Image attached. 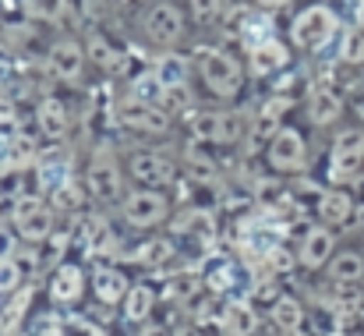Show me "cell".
Segmentation results:
<instances>
[{
	"label": "cell",
	"instance_id": "277c9868",
	"mask_svg": "<svg viewBox=\"0 0 364 336\" xmlns=\"http://www.w3.org/2000/svg\"><path fill=\"white\" fill-rule=\"evenodd\" d=\"M191 131L209 145H237L247 138V120L234 110H191Z\"/></svg>",
	"mask_w": 364,
	"mask_h": 336
},
{
	"label": "cell",
	"instance_id": "e575fe53",
	"mask_svg": "<svg viewBox=\"0 0 364 336\" xmlns=\"http://www.w3.org/2000/svg\"><path fill=\"white\" fill-rule=\"evenodd\" d=\"M265 266H269L276 276H287V273H294V269L301 266V255L290 251L287 244H272V248L265 251Z\"/></svg>",
	"mask_w": 364,
	"mask_h": 336
},
{
	"label": "cell",
	"instance_id": "f1b7e54d",
	"mask_svg": "<svg viewBox=\"0 0 364 336\" xmlns=\"http://www.w3.org/2000/svg\"><path fill=\"white\" fill-rule=\"evenodd\" d=\"M85 251L89 255H114L117 251V237L103 216H92L85 224Z\"/></svg>",
	"mask_w": 364,
	"mask_h": 336
},
{
	"label": "cell",
	"instance_id": "8fae6325",
	"mask_svg": "<svg viewBox=\"0 0 364 336\" xmlns=\"http://www.w3.org/2000/svg\"><path fill=\"white\" fill-rule=\"evenodd\" d=\"M170 216V202L166 195H159V188H138L124 199V220L131 226H156Z\"/></svg>",
	"mask_w": 364,
	"mask_h": 336
},
{
	"label": "cell",
	"instance_id": "8d00e7d4",
	"mask_svg": "<svg viewBox=\"0 0 364 336\" xmlns=\"http://www.w3.org/2000/svg\"><path fill=\"white\" fill-rule=\"evenodd\" d=\"M223 312H227V301H223L216 290H209V298H205V301H198L191 315H195V322H198V326H202V322L209 326V322H223Z\"/></svg>",
	"mask_w": 364,
	"mask_h": 336
},
{
	"label": "cell",
	"instance_id": "836d02e7",
	"mask_svg": "<svg viewBox=\"0 0 364 336\" xmlns=\"http://www.w3.org/2000/svg\"><path fill=\"white\" fill-rule=\"evenodd\" d=\"M340 61L347 68L364 64V25H354V28L343 32V39H340Z\"/></svg>",
	"mask_w": 364,
	"mask_h": 336
},
{
	"label": "cell",
	"instance_id": "5bb4252c",
	"mask_svg": "<svg viewBox=\"0 0 364 336\" xmlns=\"http://www.w3.org/2000/svg\"><path fill=\"white\" fill-rule=\"evenodd\" d=\"M247 64H251V71H255L258 78L283 75V71L290 68V43L269 36V39H262V43H255V46L247 50Z\"/></svg>",
	"mask_w": 364,
	"mask_h": 336
},
{
	"label": "cell",
	"instance_id": "1f68e13d",
	"mask_svg": "<svg viewBox=\"0 0 364 336\" xmlns=\"http://www.w3.org/2000/svg\"><path fill=\"white\" fill-rule=\"evenodd\" d=\"M25 11L32 21H46V25H57L71 14V0H25Z\"/></svg>",
	"mask_w": 364,
	"mask_h": 336
},
{
	"label": "cell",
	"instance_id": "d4e9b609",
	"mask_svg": "<svg viewBox=\"0 0 364 336\" xmlns=\"http://www.w3.org/2000/svg\"><path fill=\"white\" fill-rule=\"evenodd\" d=\"M269 319H272L276 330L297 333V330L304 326V305H301L297 298H290V294H279V298L272 301V308H269Z\"/></svg>",
	"mask_w": 364,
	"mask_h": 336
},
{
	"label": "cell",
	"instance_id": "ffe728a7",
	"mask_svg": "<svg viewBox=\"0 0 364 336\" xmlns=\"http://www.w3.org/2000/svg\"><path fill=\"white\" fill-rule=\"evenodd\" d=\"M127 290H131V280L124 276L121 269H114V266H100L96 273H92V294L100 298V305H124V298H127Z\"/></svg>",
	"mask_w": 364,
	"mask_h": 336
},
{
	"label": "cell",
	"instance_id": "f6af8a7d",
	"mask_svg": "<svg viewBox=\"0 0 364 336\" xmlns=\"http://www.w3.org/2000/svg\"><path fill=\"white\" fill-rule=\"evenodd\" d=\"M138 336H173V333H166L163 326H149V330H141Z\"/></svg>",
	"mask_w": 364,
	"mask_h": 336
},
{
	"label": "cell",
	"instance_id": "7dc6e473",
	"mask_svg": "<svg viewBox=\"0 0 364 336\" xmlns=\"http://www.w3.org/2000/svg\"><path fill=\"white\" fill-rule=\"evenodd\" d=\"M39 336H60V330H57V333H39Z\"/></svg>",
	"mask_w": 364,
	"mask_h": 336
},
{
	"label": "cell",
	"instance_id": "4fadbf2b",
	"mask_svg": "<svg viewBox=\"0 0 364 336\" xmlns=\"http://www.w3.org/2000/svg\"><path fill=\"white\" fill-rule=\"evenodd\" d=\"M85 50H89L92 68H100V71H103V75H110V78H127V71H131V57L124 53L117 43H110L100 28H96V32H89Z\"/></svg>",
	"mask_w": 364,
	"mask_h": 336
},
{
	"label": "cell",
	"instance_id": "9a60e30c",
	"mask_svg": "<svg viewBox=\"0 0 364 336\" xmlns=\"http://www.w3.org/2000/svg\"><path fill=\"white\" fill-rule=\"evenodd\" d=\"M71 124H75V113L60 96H43L36 103V127H39L43 138L60 142V138L71 135Z\"/></svg>",
	"mask_w": 364,
	"mask_h": 336
},
{
	"label": "cell",
	"instance_id": "d6986e66",
	"mask_svg": "<svg viewBox=\"0 0 364 336\" xmlns=\"http://www.w3.org/2000/svg\"><path fill=\"white\" fill-rule=\"evenodd\" d=\"M82 290H85V273H82V266L64 262V266L53 269V276H50V298H53L57 305H75V301L82 298Z\"/></svg>",
	"mask_w": 364,
	"mask_h": 336
},
{
	"label": "cell",
	"instance_id": "7c38bea8",
	"mask_svg": "<svg viewBox=\"0 0 364 336\" xmlns=\"http://www.w3.org/2000/svg\"><path fill=\"white\" fill-rule=\"evenodd\" d=\"M347 110V100H343V93L336 89V85H311L308 89V96H304V113H308V120L315 124V127H333L340 117Z\"/></svg>",
	"mask_w": 364,
	"mask_h": 336
},
{
	"label": "cell",
	"instance_id": "b9f144b4",
	"mask_svg": "<svg viewBox=\"0 0 364 336\" xmlns=\"http://www.w3.org/2000/svg\"><path fill=\"white\" fill-rule=\"evenodd\" d=\"M294 0H251V7L255 11H262V14H272V11H283V7H290Z\"/></svg>",
	"mask_w": 364,
	"mask_h": 336
},
{
	"label": "cell",
	"instance_id": "60d3db41",
	"mask_svg": "<svg viewBox=\"0 0 364 336\" xmlns=\"http://www.w3.org/2000/svg\"><path fill=\"white\" fill-rule=\"evenodd\" d=\"M188 7H191L198 25H213L223 14V0H188Z\"/></svg>",
	"mask_w": 364,
	"mask_h": 336
},
{
	"label": "cell",
	"instance_id": "7bdbcfd3",
	"mask_svg": "<svg viewBox=\"0 0 364 336\" xmlns=\"http://www.w3.org/2000/svg\"><path fill=\"white\" fill-rule=\"evenodd\" d=\"M11 251H14V241H11L7 226H0V258H4V255H11Z\"/></svg>",
	"mask_w": 364,
	"mask_h": 336
},
{
	"label": "cell",
	"instance_id": "d6a6232c",
	"mask_svg": "<svg viewBox=\"0 0 364 336\" xmlns=\"http://www.w3.org/2000/svg\"><path fill=\"white\" fill-rule=\"evenodd\" d=\"M202 276H195V273H177V276H170L166 280V298L170 301H177V305H188V301H195L198 298V290H202Z\"/></svg>",
	"mask_w": 364,
	"mask_h": 336
},
{
	"label": "cell",
	"instance_id": "4dcf8cb0",
	"mask_svg": "<svg viewBox=\"0 0 364 336\" xmlns=\"http://www.w3.org/2000/svg\"><path fill=\"white\" fill-rule=\"evenodd\" d=\"M152 305H156L152 287L138 283V287H131V290H127V298H124V319H127V322H145V319H149V312H152Z\"/></svg>",
	"mask_w": 364,
	"mask_h": 336
},
{
	"label": "cell",
	"instance_id": "83f0119b",
	"mask_svg": "<svg viewBox=\"0 0 364 336\" xmlns=\"http://www.w3.org/2000/svg\"><path fill=\"white\" fill-rule=\"evenodd\" d=\"M127 93L138 96V100H145V103H163L166 85H163V78L156 75V68H145V71H138V75L127 78Z\"/></svg>",
	"mask_w": 364,
	"mask_h": 336
},
{
	"label": "cell",
	"instance_id": "f546056e",
	"mask_svg": "<svg viewBox=\"0 0 364 336\" xmlns=\"http://www.w3.org/2000/svg\"><path fill=\"white\" fill-rule=\"evenodd\" d=\"M173 241H166V237H152V241H145L138 251H134V262L138 266H145V269H163V266H170L173 262Z\"/></svg>",
	"mask_w": 364,
	"mask_h": 336
},
{
	"label": "cell",
	"instance_id": "74e56055",
	"mask_svg": "<svg viewBox=\"0 0 364 336\" xmlns=\"http://www.w3.org/2000/svg\"><path fill=\"white\" fill-rule=\"evenodd\" d=\"M53 202H57L60 213H78L82 209V188L71 184V181H64L60 188H53Z\"/></svg>",
	"mask_w": 364,
	"mask_h": 336
},
{
	"label": "cell",
	"instance_id": "4316f807",
	"mask_svg": "<svg viewBox=\"0 0 364 336\" xmlns=\"http://www.w3.org/2000/svg\"><path fill=\"white\" fill-rule=\"evenodd\" d=\"M11 301L0 308V336H11L18 326H21V319H25V312H28V305H32V287H18L14 294H7Z\"/></svg>",
	"mask_w": 364,
	"mask_h": 336
},
{
	"label": "cell",
	"instance_id": "ba28073f",
	"mask_svg": "<svg viewBox=\"0 0 364 336\" xmlns=\"http://www.w3.org/2000/svg\"><path fill=\"white\" fill-rule=\"evenodd\" d=\"M11 220L18 226V233L32 244H43L53 237V213L46 209V202L39 195H14V206H11Z\"/></svg>",
	"mask_w": 364,
	"mask_h": 336
},
{
	"label": "cell",
	"instance_id": "30bf717a",
	"mask_svg": "<svg viewBox=\"0 0 364 336\" xmlns=\"http://www.w3.org/2000/svg\"><path fill=\"white\" fill-rule=\"evenodd\" d=\"M265 159H269V167L279 170V174L301 170L304 159H308V142H304V135H301L297 127H279V131L269 138V145H265Z\"/></svg>",
	"mask_w": 364,
	"mask_h": 336
},
{
	"label": "cell",
	"instance_id": "9c48e42d",
	"mask_svg": "<svg viewBox=\"0 0 364 336\" xmlns=\"http://www.w3.org/2000/svg\"><path fill=\"white\" fill-rule=\"evenodd\" d=\"M46 71L57 78V82H78L85 75V64H89V50L75 39V36H60L46 46Z\"/></svg>",
	"mask_w": 364,
	"mask_h": 336
},
{
	"label": "cell",
	"instance_id": "603a6c76",
	"mask_svg": "<svg viewBox=\"0 0 364 336\" xmlns=\"http://www.w3.org/2000/svg\"><path fill=\"white\" fill-rule=\"evenodd\" d=\"M156 75L163 78L166 89H173V85H191L195 61L184 57V53H177V50H166V53L159 57V64H156Z\"/></svg>",
	"mask_w": 364,
	"mask_h": 336
},
{
	"label": "cell",
	"instance_id": "c3c4849f",
	"mask_svg": "<svg viewBox=\"0 0 364 336\" xmlns=\"http://www.w3.org/2000/svg\"><path fill=\"white\" fill-rule=\"evenodd\" d=\"M272 336H290V333H283V330H279V333H272Z\"/></svg>",
	"mask_w": 364,
	"mask_h": 336
},
{
	"label": "cell",
	"instance_id": "2e32d148",
	"mask_svg": "<svg viewBox=\"0 0 364 336\" xmlns=\"http://www.w3.org/2000/svg\"><path fill=\"white\" fill-rule=\"evenodd\" d=\"M127 174L141 188H166V184H173V163L166 156H159V152H131Z\"/></svg>",
	"mask_w": 364,
	"mask_h": 336
},
{
	"label": "cell",
	"instance_id": "d590c367",
	"mask_svg": "<svg viewBox=\"0 0 364 336\" xmlns=\"http://www.w3.org/2000/svg\"><path fill=\"white\" fill-rule=\"evenodd\" d=\"M202 280H205V287H209V290H216V294L230 290V287H234V280H237L234 262H216V266H209Z\"/></svg>",
	"mask_w": 364,
	"mask_h": 336
},
{
	"label": "cell",
	"instance_id": "6da1fadb",
	"mask_svg": "<svg viewBox=\"0 0 364 336\" xmlns=\"http://www.w3.org/2000/svg\"><path fill=\"white\" fill-rule=\"evenodd\" d=\"M195 61V78L202 82V89L220 100V103H230L244 93V64L227 50V46H216V43H205V46H195L191 53Z\"/></svg>",
	"mask_w": 364,
	"mask_h": 336
},
{
	"label": "cell",
	"instance_id": "f35d334b",
	"mask_svg": "<svg viewBox=\"0 0 364 336\" xmlns=\"http://www.w3.org/2000/svg\"><path fill=\"white\" fill-rule=\"evenodd\" d=\"M60 336H107L92 319H82V315H64L60 319Z\"/></svg>",
	"mask_w": 364,
	"mask_h": 336
},
{
	"label": "cell",
	"instance_id": "ac0fdd59",
	"mask_svg": "<svg viewBox=\"0 0 364 336\" xmlns=\"http://www.w3.org/2000/svg\"><path fill=\"white\" fill-rule=\"evenodd\" d=\"M39 159V142L32 131H14L7 142H4V152H0V170H25Z\"/></svg>",
	"mask_w": 364,
	"mask_h": 336
},
{
	"label": "cell",
	"instance_id": "cb8c5ba5",
	"mask_svg": "<svg viewBox=\"0 0 364 336\" xmlns=\"http://www.w3.org/2000/svg\"><path fill=\"white\" fill-rule=\"evenodd\" d=\"M223 330H227V336H255L258 333V312H255V305L251 301H227Z\"/></svg>",
	"mask_w": 364,
	"mask_h": 336
},
{
	"label": "cell",
	"instance_id": "ab89813d",
	"mask_svg": "<svg viewBox=\"0 0 364 336\" xmlns=\"http://www.w3.org/2000/svg\"><path fill=\"white\" fill-rule=\"evenodd\" d=\"M21 287V266L14 262V255L0 258V294H14Z\"/></svg>",
	"mask_w": 364,
	"mask_h": 336
},
{
	"label": "cell",
	"instance_id": "3957f363",
	"mask_svg": "<svg viewBox=\"0 0 364 336\" xmlns=\"http://www.w3.org/2000/svg\"><path fill=\"white\" fill-rule=\"evenodd\" d=\"M141 39L156 50H177L188 39V11L181 0H152L138 18Z\"/></svg>",
	"mask_w": 364,
	"mask_h": 336
},
{
	"label": "cell",
	"instance_id": "484cf974",
	"mask_svg": "<svg viewBox=\"0 0 364 336\" xmlns=\"http://www.w3.org/2000/svg\"><path fill=\"white\" fill-rule=\"evenodd\" d=\"M173 233H184V237H202L209 241L216 233V216L209 209H184L173 216Z\"/></svg>",
	"mask_w": 364,
	"mask_h": 336
},
{
	"label": "cell",
	"instance_id": "7a4b0ae2",
	"mask_svg": "<svg viewBox=\"0 0 364 336\" xmlns=\"http://www.w3.org/2000/svg\"><path fill=\"white\" fill-rule=\"evenodd\" d=\"M340 32H343V18L329 4H304L290 18V28H287L290 46L301 53H322Z\"/></svg>",
	"mask_w": 364,
	"mask_h": 336
},
{
	"label": "cell",
	"instance_id": "52a82bcc",
	"mask_svg": "<svg viewBox=\"0 0 364 336\" xmlns=\"http://www.w3.org/2000/svg\"><path fill=\"white\" fill-rule=\"evenodd\" d=\"M85 191L103 206L121 199V167H117V156L110 145H100L92 152V159L85 167Z\"/></svg>",
	"mask_w": 364,
	"mask_h": 336
},
{
	"label": "cell",
	"instance_id": "ee69618b",
	"mask_svg": "<svg viewBox=\"0 0 364 336\" xmlns=\"http://www.w3.org/2000/svg\"><path fill=\"white\" fill-rule=\"evenodd\" d=\"M173 336H202V326L198 322H184V326H177Z\"/></svg>",
	"mask_w": 364,
	"mask_h": 336
},
{
	"label": "cell",
	"instance_id": "bcb514c9",
	"mask_svg": "<svg viewBox=\"0 0 364 336\" xmlns=\"http://www.w3.org/2000/svg\"><path fill=\"white\" fill-rule=\"evenodd\" d=\"M322 336H347L343 330H329V333H322Z\"/></svg>",
	"mask_w": 364,
	"mask_h": 336
},
{
	"label": "cell",
	"instance_id": "8992f818",
	"mask_svg": "<svg viewBox=\"0 0 364 336\" xmlns=\"http://www.w3.org/2000/svg\"><path fill=\"white\" fill-rule=\"evenodd\" d=\"M364 170V131L361 127H347L333 138L329 149V181L333 184H350L358 181Z\"/></svg>",
	"mask_w": 364,
	"mask_h": 336
},
{
	"label": "cell",
	"instance_id": "e0dca14e",
	"mask_svg": "<svg viewBox=\"0 0 364 336\" xmlns=\"http://www.w3.org/2000/svg\"><path fill=\"white\" fill-rule=\"evenodd\" d=\"M297 255H301V266L304 269H322L329 266V258L336 255V237L326 230V226H315L304 233V241L297 244Z\"/></svg>",
	"mask_w": 364,
	"mask_h": 336
},
{
	"label": "cell",
	"instance_id": "5b68a950",
	"mask_svg": "<svg viewBox=\"0 0 364 336\" xmlns=\"http://www.w3.org/2000/svg\"><path fill=\"white\" fill-rule=\"evenodd\" d=\"M114 120L138 135H166L170 131V110L163 103H145L131 93L114 103Z\"/></svg>",
	"mask_w": 364,
	"mask_h": 336
},
{
	"label": "cell",
	"instance_id": "7402d4cb",
	"mask_svg": "<svg viewBox=\"0 0 364 336\" xmlns=\"http://www.w3.org/2000/svg\"><path fill=\"white\" fill-rule=\"evenodd\" d=\"M329 280L333 283H340V287H354V283H361L364 280V251H336L333 258H329Z\"/></svg>",
	"mask_w": 364,
	"mask_h": 336
},
{
	"label": "cell",
	"instance_id": "44dd1931",
	"mask_svg": "<svg viewBox=\"0 0 364 336\" xmlns=\"http://www.w3.org/2000/svg\"><path fill=\"white\" fill-rule=\"evenodd\" d=\"M354 216V195L343 184H333L318 195V220L322 224H347Z\"/></svg>",
	"mask_w": 364,
	"mask_h": 336
}]
</instances>
